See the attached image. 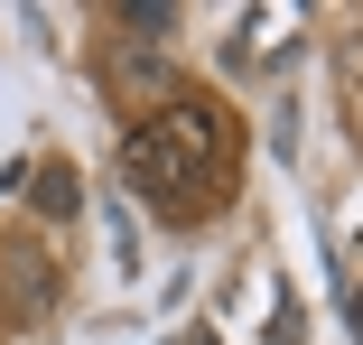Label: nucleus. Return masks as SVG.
<instances>
[{"mask_svg":"<svg viewBox=\"0 0 363 345\" xmlns=\"http://www.w3.org/2000/svg\"><path fill=\"white\" fill-rule=\"evenodd\" d=\"M121 28H140V38H159V28H177V10H159V0H140V10H121Z\"/></svg>","mask_w":363,"mask_h":345,"instance_id":"3","label":"nucleus"},{"mask_svg":"<svg viewBox=\"0 0 363 345\" xmlns=\"http://www.w3.org/2000/svg\"><path fill=\"white\" fill-rule=\"evenodd\" d=\"M28 196L47 205V215H75V205H84V187H75V168H65V159H56V168H38V187H28Z\"/></svg>","mask_w":363,"mask_h":345,"instance_id":"2","label":"nucleus"},{"mask_svg":"<svg viewBox=\"0 0 363 345\" xmlns=\"http://www.w3.org/2000/svg\"><path fill=\"white\" fill-rule=\"evenodd\" d=\"M214 159H224V131H214L205 103H159V112L121 141V177L150 196V205H168V215H186L196 187L214 196Z\"/></svg>","mask_w":363,"mask_h":345,"instance_id":"1","label":"nucleus"}]
</instances>
